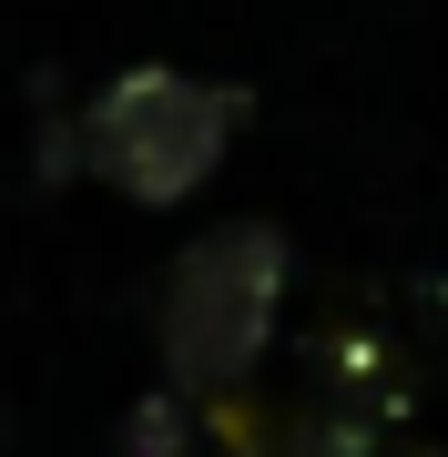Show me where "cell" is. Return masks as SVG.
Listing matches in <instances>:
<instances>
[{"label":"cell","instance_id":"cell-3","mask_svg":"<svg viewBox=\"0 0 448 457\" xmlns=\"http://www.w3.org/2000/svg\"><path fill=\"white\" fill-rule=\"evenodd\" d=\"M255 457H387V437H377V427H357V417H336V407H316V396H296V407L266 417Z\"/></svg>","mask_w":448,"mask_h":457},{"label":"cell","instance_id":"cell-1","mask_svg":"<svg viewBox=\"0 0 448 457\" xmlns=\"http://www.w3.org/2000/svg\"><path fill=\"white\" fill-rule=\"evenodd\" d=\"M285 285H296V245L266 213H234V224L194 234L164 275V305H153V356H164V386L215 407V396H245L255 366L275 356L285 326Z\"/></svg>","mask_w":448,"mask_h":457},{"label":"cell","instance_id":"cell-4","mask_svg":"<svg viewBox=\"0 0 448 457\" xmlns=\"http://www.w3.org/2000/svg\"><path fill=\"white\" fill-rule=\"evenodd\" d=\"M113 457H215V437H204V407H194V396H173V386L133 396V407H123Z\"/></svg>","mask_w":448,"mask_h":457},{"label":"cell","instance_id":"cell-2","mask_svg":"<svg viewBox=\"0 0 448 457\" xmlns=\"http://www.w3.org/2000/svg\"><path fill=\"white\" fill-rule=\"evenodd\" d=\"M234 132H245V92H234V82H204V71H173V62L113 71V82L72 112L82 173H102L123 204H143V213L204 194V183L224 173Z\"/></svg>","mask_w":448,"mask_h":457}]
</instances>
